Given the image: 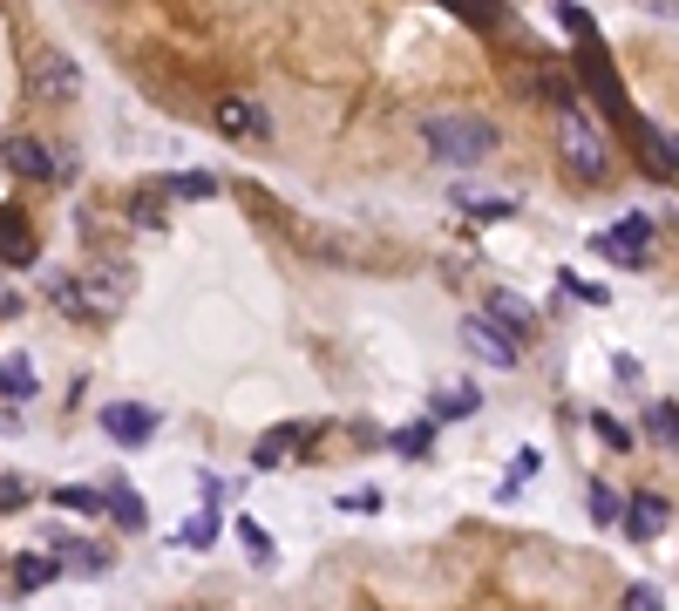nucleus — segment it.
I'll list each match as a JSON object with an SVG mask.
<instances>
[{
    "label": "nucleus",
    "mask_w": 679,
    "mask_h": 611,
    "mask_svg": "<svg viewBox=\"0 0 679 611\" xmlns=\"http://www.w3.org/2000/svg\"><path fill=\"white\" fill-rule=\"evenodd\" d=\"M557 143H565V163L578 177H605L612 171V150H605V130H598V116L584 102H571L557 89Z\"/></svg>",
    "instance_id": "nucleus-1"
},
{
    "label": "nucleus",
    "mask_w": 679,
    "mask_h": 611,
    "mask_svg": "<svg viewBox=\"0 0 679 611\" xmlns=\"http://www.w3.org/2000/svg\"><path fill=\"white\" fill-rule=\"evenodd\" d=\"M177 544H190V550H205V544H218V510H205V516H190V523L177 530Z\"/></svg>",
    "instance_id": "nucleus-24"
},
{
    "label": "nucleus",
    "mask_w": 679,
    "mask_h": 611,
    "mask_svg": "<svg viewBox=\"0 0 679 611\" xmlns=\"http://www.w3.org/2000/svg\"><path fill=\"white\" fill-rule=\"evenodd\" d=\"M299 435H306L299 422H286V428H272V435H265V441L252 448V462H259V469H272V462H286V456H293V441H299Z\"/></svg>",
    "instance_id": "nucleus-16"
},
{
    "label": "nucleus",
    "mask_w": 679,
    "mask_h": 611,
    "mask_svg": "<svg viewBox=\"0 0 679 611\" xmlns=\"http://www.w3.org/2000/svg\"><path fill=\"white\" fill-rule=\"evenodd\" d=\"M0 265H34V225L14 204H0Z\"/></svg>",
    "instance_id": "nucleus-9"
},
{
    "label": "nucleus",
    "mask_w": 679,
    "mask_h": 611,
    "mask_svg": "<svg viewBox=\"0 0 679 611\" xmlns=\"http://www.w3.org/2000/svg\"><path fill=\"white\" fill-rule=\"evenodd\" d=\"M55 510H75V516H96V510H102V497H96L89 482H62V489H55Z\"/></svg>",
    "instance_id": "nucleus-21"
},
{
    "label": "nucleus",
    "mask_w": 679,
    "mask_h": 611,
    "mask_svg": "<svg viewBox=\"0 0 679 611\" xmlns=\"http://www.w3.org/2000/svg\"><path fill=\"white\" fill-rule=\"evenodd\" d=\"M34 89H42V96H62V102H75V96H83V68H75L68 55H42V62H34Z\"/></svg>",
    "instance_id": "nucleus-10"
},
{
    "label": "nucleus",
    "mask_w": 679,
    "mask_h": 611,
    "mask_svg": "<svg viewBox=\"0 0 679 611\" xmlns=\"http://www.w3.org/2000/svg\"><path fill=\"white\" fill-rule=\"evenodd\" d=\"M0 510H8V516L28 510V482H21V476H0Z\"/></svg>",
    "instance_id": "nucleus-28"
},
{
    "label": "nucleus",
    "mask_w": 679,
    "mask_h": 611,
    "mask_svg": "<svg viewBox=\"0 0 679 611\" xmlns=\"http://www.w3.org/2000/svg\"><path fill=\"white\" fill-rule=\"evenodd\" d=\"M584 503H591V523H618V510H625V489H612V482H591V489H584Z\"/></svg>",
    "instance_id": "nucleus-19"
},
{
    "label": "nucleus",
    "mask_w": 679,
    "mask_h": 611,
    "mask_svg": "<svg viewBox=\"0 0 679 611\" xmlns=\"http://www.w3.org/2000/svg\"><path fill=\"white\" fill-rule=\"evenodd\" d=\"M102 510H116V523H123V530H143V523H150V510H143V497H136L130 482L116 489V497H102Z\"/></svg>",
    "instance_id": "nucleus-18"
},
{
    "label": "nucleus",
    "mask_w": 679,
    "mask_h": 611,
    "mask_svg": "<svg viewBox=\"0 0 679 611\" xmlns=\"http://www.w3.org/2000/svg\"><path fill=\"white\" fill-rule=\"evenodd\" d=\"M130 225H136V231H164V225H171V211H164V190H156V184L130 197Z\"/></svg>",
    "instance_id": "nucleus-14"
},
{
    "label": "nucleus",
    "mask_w": 679,
    "mask_h": 611,
    "mask_svg": "<svg viewBox=\"0 0 679 611\" xmlns=\"http://www.w3.org/2000/svg\"><path fill=\"white\" fill-rule=\"evenodd\" d=\"M462 347H469L475 360H490V367H516V353H524V347H510V340L496 334V326H490L483 313H475V319H462Z\"/></svg>",
    "instance_id": "nucleus-8"
},
{
    "label": "nucleus",
    "mask_w": 679,
    "mask_h": 611,
    "mask_svg": "<svg viewBox=\"0 0 679 611\" xmlns=\"http://www.w3.org/2000/svg\"><path fill=\"white\" fill-rule=\"evenodd\" d=\"M421 143L442 156V163H475V156H490L496 150V122L490 116H428L421 122Z\"/></svg>",
    "instance_id": "nucleus-2"
},
{
    "label": "nucleus",
    "mask_w": 679,
    "mask_h": 611,
    "mask_svg": "<svg viewBox=\"0 0 679 611\" xmlns=\"http://www.w3.org/2000/svg\"><path fill=\"white\" fill-rule=\"evenodd\" d=\"M156 190H171V197H190V204H205V197H218V177H205V171H177V177H164Z\"/></svg>",
    "instance_id": "nucleus-17"
},
{
    "label": "nucleus",
    "mask_w": 679,
    "mask_h": 611,
    "mask_svg": "<svg viewBox=\"0 0 679 611\" xmlns=\"http://www.w3.org/2000/svg\"><path fill=\"white\" fill-rule=\"evenodd\" d=\"M591 252H598V259H618V265H646V252H653V218H646V211L618 218L612 231L591 238Z\"/></svg>",
    "instance_id": "nucleus-3"
},
{
    "label": "nucleus",
    "mask_w": 679,
    "mask_h": 611,
    "mask_svg": "<svg viewBox=\"0 0 679 611\" xmlns=\"http://www.w3.org/2000/svg\"><path fill=\"white\" fill-rule=\"evenodd\" d=\"M646 435H653V448H672V441H679V415H672V401H666V394L653 401V415H646Z\"/></svg>",
    "instance_id": "nucleus-20"
},
{
    "label": "nucleus",
    "mask_w": 679,
    "mask_h": 611,
    "mask_svg": "<svg viewBox=\"0 0 679 611\" xmlns=\"http://www.w3.org/2000/svg\"><path fill=\"white\" fill-rule=\"evenodd\" d=\"M625 537L632 544H653L659 537V530L672 523V503H666V489H638V497H625Z\"/></svg>",
    "instance_id": "nucleus-4"
},
{
    "label": "nucleus",
    "mask_w": 679,
    "mask_h": 611,
    "mask_svg": "<svg viewBox=\"0 0 679 611\" xmlns=\"http://www.w3.org/2000/svg\"><path fill=\"white\" fill-rule=\"evenodd\" d=\"M48 299H55L68 319H96V313H89V293H83V279H68V272L48 279Z\"/></svg>",
    "instance_id": "nucleus-15"
},
{
    "label": "nucleus",
    "mask_w": 679,
    "mask_h": 611,
    "mask_svg": "<svg viewBox=\"0 0 679 611\" xmlns=\"http://www.w3.org/2000/svg\"><path fill=\"white\" fill-rule=\"evenodd\" d=\"M0 394L8 401H34L42 388H34V360L28 353H0Z\"/></svg>",
    "instance_id": "nucleus-12"
},
{
    "label": "nucleus",
    "mask_w": 679,
    "mask_h": 611,
    "mask_svg": "<svg viewBox=\"0 0 679 611\" xmlns=\"http://www.w3.org/2000/svg\"><path fill=\"white\" fill-rule=\"evenodd\" d=\"M211 122H218L224 137H238V143H265V137H272V116H265L252 96H224V102L211 109Z\"/></svg>",
    "instance_id": "nucleus-5"
},
{
    "label": "nucleus",
    "mask_w": 679,
    "mask_h": 611,
    "mask_svg": "<svg viewBox=\"0 0 679 611\" xmlns=\"http://www.w3.org/2000/svg\"><path fill=\"white\" fill-rule=\"evenodd\" d=\"M462 204H469V211H475V218H510V211H516V204H510V197H462Z\"/></svg>",
    "instance_id": "nucleus-29"
},
{
    "label": "nucleus",
    "mask_w": 679,
    "mask_h": 611,
    "mask_svg": "<svg viewBox=\"0 0 679 611\" xmlns=\"http://www.w3.org/2000/svg\"><path fill=\"white\" fill-rule=\"evenodd\" d=\"M625 611H666V591H659V585H632V591H625Z\"/></svg>",
    "instance_id": "nucleus-27"
},
{
    "label": "nucleus",
    "mask_w": 679,
    "mask_h": 611,
    "mask_svg": "<svg viewBox=\"0 0 679 611\" xmlns=\"http://www.w3.org/2000/svg\"><path fill=\"white\" fill-rule=\"evenodd\" d=\"M0 163H8L14 177H55V156L34 137H8V143H0Z\"/></svg>",
    "instance_id": "nucleus-11"
},
{
    "label": "nucleus",
    "mask_w": 679,
    "mask_h": 611,
    "mask_svg": "<svg viewBox=\"0 0 679 611\" xmlns=\"http://www.w3.org/2000/svg\"><path fill=\"white\" fill-rule=\"evenodd\" d=\"M55 570H62V564H55L48 550H28V557H14V591H42V585L55 578Z\"/></svg>",
    "instance_id": "nucleus-13"
},
{
    "label": "nucleus",
    "mask_w": 679,
    "mask_h": 611,
    "mask_svg": "<svg viewBox=\"0 0 679 611\" xmlns=\"http://www.w3.org/2000/svg\"><path fill=\"white\" fill-rule=\"evenodd\" d=\"M475 407H483V394H475L469 381H456L442 401H435V415H449V422H462V415H475Z\"/></svg>",
    "instance_id": "nucleus-22"
},
{
    "label": "nucleus",
    "mask_w": 679,
    "mask_h": 611,
    "mask_svg": "<svg viewBox=\"0 0 679 611\" xmlns=\"http://www.w3.org/2000/svg\"><path fill=\"white\" fill-rule=\"evenodd\" d=\"M490 326H496V334L510 340V347H524L530 334H537V313L524 306V299H516V293H503V285H496V293H490V313H483Z\"/></svg>",
    "instance_id": "nucleus-7"
},
{
    "label": "nucleus",
    "mask_w": 679,
    "mask_h": 611,
    "mask_svg": "<svg viewBox=\"0 0 679 611\" xmlns=\"http://www.w3.org/2000/svg\"><path fill=\"white\" fill-rule=\"evenodd\" d=\"M394 448H402V456H408V462H421V456H428V448H435V422H408L402 435H394Z\"/></svg>",
    "instance_id": "nucleus-23"
},
{
    "label": "nucleus",
    "mask_w": 679,
    "mask_h": 611,
    "mask_svg": "<svg viewBox=\"0 0 679 611\" xmlns=\"http://www.w3.org/2000/svg\"><path fill=\"white\" fill-rule=\"evenodd\" d=\"M591 435L605 441V448H618V456H625V448H638V441H632V428H625L618 415H591Z\"/></svg>",
    "instance_id": "nucleus-25"
},
{
    "label": "nucleus",
    "mask_w": 679,
    "mask_h": 611,
    "mask_svg": "<svg viewBox=\"0 0 679 611\" xmlns=\"http://www.w3.org/2000/svg\"><path fill=\"white\" fill-rule=\"evenodd\" d=\"M238 544H245V550H252L259 564L272 557V537H265V523H252V516H238Z\"/></svg>",
    "instance_id": "nucleus-26"
},
{
    "label": "nucleus",
    "mask_w": 679,
    "mask_h": 611,
    "mask_svg": "<svg viewBox=\"0 0 679 611\" xmlns=\"http://www.w3.org/2000/svg\"><path fill=\"white\" fill-rule=\"evenodd\" d=\"M102 435L123 441V448L150 441V435H156V407H143V401H109V407H102Z\"/></svg>",
    "instance_id": "nucleus-6"
}]
</instances>
